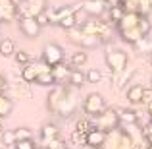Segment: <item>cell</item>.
Returning <instances> with one entry per match:
<instances>
[{"label": "cell", "mask_w": 152, "mask_h": 149, "mask_svg": "<svg viewBox=\"0 0 152 149\" xmlns=\"http://www.w3.org/2000/svg\"><path fill=\"white\" fill-rule=\"evenodd\" d=\"M73 87L69 83H60V85H54L50 89L48 97H46V108L56 116H62V118H67V116L73 114L75 107H77V101H75Z\"/></svg>", "instance_id": "1"}, {"label": "cell", "mask_w": 152, "mask_h": 149, "mask_svg": "<svg viewBox=\"0 0 152 149\" xmlns=\"http://www.w3.org/2000/svg\"><path fill=\"white\" fill-rule=\"evenodd\" d=\"M67 31H69V41L75 43L77 47H81L83 50H87V49H96V47L102 45V39L100 37L85 33L81 27H73V29H67Z\"/></svg>", "instance_id": "2"}, {"label": "cell", "mask_w": 152, "mask_h": 149, "mask_svg": "<svg viewBox=\"0 0 152 149\" xmlns=\"http://www.w3.org/2000/svg\"><path fill=\"white\" fill-rule=\"evenodd\" d=\"M104 60H106L108 68H110L114 74H121V72L127 70L129 56H127V52L121 50V49H110L106 54H104Z\"/></svg>", "instance_id": "3"}, {"label": "cell", "mask_w": 152, "mask_h": 149, "mask_svg": "<svg viewBox=\"0 0 152 149\" xmlns=\"http://www.w3.org/2000/svg\"><path fill=\"white\" fill-rule=\"evenodd\" d=\"M106 110V101L100 93H89L83 99V112L89 118H96Z\"/></svg>", "instance_id": "4"}, {"label": "cell", "mask_w": 152, "mask_h": 149, "mask_svg": "<svg viewBox=\"0 0 152 149\" xmlns=\"http://www.w3.org/2000/svg\"><path fill=\"white\" fill-rule=\"evenodd\" d=\"M85 33H89V35H96V37H100L102 39V43L104 41H110V37H112V29H110V23L108 21H102V19H87L83 25H79Z\"/></svg>", "instance_id": "5"}, {"label": "cell", "mask_w": 152, "mask_h": 149, "mask_svg": "<svg viewBox=\"0 0 152 149\" xmlns=\"http://www.w3.org/2000/svg\"><path fill=\"white\" fill-rule=\"evenodd\" d=\"M46 10V0H21L18 4V18H37Z\"/></svg>", "instance_id": "6"}, {"label": "cell", "mask_w": 152, "mask_h": 149, "mask_svg": "<svg viewBox=\"0 0 152 149\" xmlns=\"http://www.w3.org/2000/svg\"><path fill=\"white\" fill-rule=\"evenodd\" d=\"M41 60L48 68L58 66V64L64 62V49L58 45V43H48V45L45 47V50H42V58Z\"/></svg>", "instance_id": "7"}, {"label": "cell", "mask_w": 152, "mask_h": 149, "mask_svg": "<svg viewBox=\"0 0 152 149\" xmlns=\"http://www.w3.org/2000/svg\"><path fill=\"white\" fill-rule=\"evenodd\" d=\"M46 70H52V68H48L42 60H39V62H27L21 66V79L25 83H35L37 76L41 72H46Z\"/></svg>", "instance_id": "8"}, {"label": "cell", "mask_w": 152, "mask_h": 149, "mask_svg": "<svg viewBox=\"0 0 152 149\" xmlns=\"http://www.w3.org/2000/svg\"><path fill=\"white\" fill-rule=\"evenodd\" d=\"M96 128H100V130H104L108 134V132H112V130H115V128L119 126V118H118V110L115 108H108L106 107V110L102 112L100 116H96Z\"/></svg>", "instance_id": "9"}, {"label": "cell", "mask_w": 152, "mask_h": 149, "mask_svg": "<svg viewBox=\"0 0 152 149\" xmlns=\"http://www.w3.org/2000/svg\"><path fill=\"white\" fill-rule=\"evenodd\" d=\"M81 8V4H69V6H60V8H46V14H48L50 23L58 25L60 19H64L66 16H71Z\"/></svg>", "instance_id": "10"}, {"label": "cell", "mask_w": 152, "mask_h": 149, "mask_svg": "<svg viewBox=\"0 0 152 149\" xmlns=\"http://www.w3.org/2000/svg\"><path fill=\"white\" fill-rule=\"evenodd\" d=\"M18 23H19V31H21L27 39H37L39 35H41L42 27L39 25V21L35 18H18Z\"/></svg>", "instance_id": "11"}, {"label": "cell", "mask_w": 152, "mask_h": 149, "mask_svg": "<svg viewBox=\"0 0 152 149\" xmlns=\"http://www.w3.org/2000/svg\"><path fill=\"white\" fill-rule=\"evenodd\" d=\"M18 18V2L15 0H0V23H8Z\"/></svg>", "instance_id": "12"}, {"label": "cell", "mask_w": 152, "mask_h": 149, "mask_svg": "<svg viewBox=\"0 0 152 149\" xmlns=\"http://www.w3.org/2000/svg\"><path fill=\"white\" fill-rule=\"evenodd\" d=\"M108 6H110V2H102V0H85V2H81L83 10L89 16H94V18H100L104 10H108Z\"/></svg>", "instance_id": "13"}, {"label": "cell", "mask_w": 152, "mask_h": 149, "mask_svg": "<svg viewBox=\"0 0 152 149\" xmlns=\"http://www.w3.org/2000/svg\"><path fill=\"white\" fill-rule=\"evenodd\" d=\"M58 138H60V128L56 126V124H52V122L42 124V128H41V142H42V147H46L50 142H54V139H58Z\"/></svg>", "instance_id": "14"}, {"label": "cell", "mask_w": 152, "mask_h": 149, "mask_svg": "<svg viewBox=\"0 0 152 149\" xmlns=\"http://www.w3.org/2000/svg\"><path fill=\"white\" fill-rule=\"evenodd\" d=\"M104 142H106V132L100 130V128L93 126L89 132H87V145H93L96 149H102Z\"/></svg>", "instance_id": "15"}, {"label": "cell", "mask_w": 152, "mask_h": 149, "mask_svg": "<svg viewBox=\"0 0 152 149\" xmlns=\"http://www.w3.org/2000/svg\"><path fill=\"white\" fill-rule=\"evenodd\" d=\"M52 76H54L56 79V85H60V83H67V78H69V72H71V66L69 64H58V66L52 68Z\"/></svg>", "instance_id": "16"}, {"label": "cell", "mask_w": 152, "mask_h": 149, "mask_svg": "<svg viewBox=\"0 0 152 149\" xmlns=\"http://www.w3.org/2000/svg\"><path fill=\"white\" fill-rule=\"evenodd\" d=\"M142 89L145 87L142 85H139V83H133L131 87H127V91H125V97H127V101H129L131 105H141V101H142Z\"/></svg>", "instance_id": "17"}, {"label": "cell", "mask_w": 152, "mask_h": 149, "mask_svg": "<svg viewBox=\"0 0 152 149\" xmlns=\"http://www.w3.org/2000/svg\"><path fill=\"white\" fill-rule=\"evenodd\" d=\"M67 83L71 87H83L87 83V78H85V72H81L79 68H71L69 72V78H67Z\"/></svg>", "instance_id": "18"}, {"label": "cell", "mask_w": 152, "mask_h": 149, "mask_svg": "<svg viewBox=\"0 0 152 149\" xmlns=\"http://www.w3.org/2000/svg\"><path fill=\"white\" fill-rule=\"evenodd\" d=\"M119 124H137V112L135 108H118Z\"/></svg>", "instance_id": "19"}, {"label": "cell", "mask_w": 152, "mask_h": 149, "mask_svg": "<svg viewBox=\"0 0 152 149\" xmlns=\"http://www.w3.org/2000/svg\"><path fill=\"white\" fill-rule=\"evenodd\" d=\"M123 14H125V10H123L118 2H114V4L108 6V19H110L112 23H118L119 19L123 18Z\"/></svg>", "instance_id": "20"}, {"label": "cell", "mask_w": 152, "mask_h": 149, "mask_svg": "<svg viewBox=\"0 0 152 149\" xmlns=\"http://www.w3.org/2000/svg\"><path fill=\"white\" fill-rule=\"evenodd\" d=\"M35 83H37V85H42V87H54L56 79H54V76H52V72L46 70V72H41V74L37 76Z\"/></svg>", "instance_id": "21"}, {"label": "cell", "mask_w": 152, "mask_h": 149, "mask_svg": "<svg viewBox=\"0 0 152 149\" xmlns=\"http://www.w3.org/2000/svg\"><path fill=\"white\" fill-rule=\"evenodd\" d=\"M87 60H89V54H87L85 50H79V52H73V54L69 56V66L71 68H81L87 64Z\"/></svg>", "instance_id": "22"}, {"label": "cell", "mask_w": 152, "mask_h": 149, "mask_svg": "<svg viewBox=\"0 0 152 149\" xmlns=\"http://www.w3.org/2000/svg\"><path fill=\"white\" fill-rule=\"evenodd\" d=\"M0 54L4 56V58H12V56L15 54V45L12 39H2L0 41Z\"/></svg>", "instance_id": "23"}, {"label": "cell", "mask_w": 152, "mask_h": 149, "mask_svg": "<svg viewBox=\"0 0 152 149\" xmlns=\"http://www.w3.org/2000/svg\"><path fill=\"white\" fill-rule=\"evenodd\" d=\"M12 108H14V105H12V99L8 97V95H0V120L6 118V116L12 112Z\"/></svg>", "instance_id": "24"}, {"label": "cell", "mask_w": 152, "mask_h": 149, "mask_svg": "<svg viewBox=\"0 0 152 149\" xmlns=\"http://www.w3.org/2000/svg\"><path fill=\"white\" fill-rule=\"evenodd\" d=\"M91 128H93V122H91V118H89V116H83V118L75 120L73 132H83V134H87Z\"/></svg>", "instance_id": "25"}, {"label": "cell", "mask_w": 152, "mask_h": 149, "mask_svg": "<svg viewBox=\"0 0 152 149\" xmlns=\"http://www.w3.org/2000/svg\"><path fill=\"white\" fill-rule=\"evenodd\" d=\"M137 27H139V31H141V35H142V37H146V35L150 33V29H152V23H150V19L146 18L145 14H141V18H139V23H137Z\"/></svg>", "instance_id": "26"}, {"label": "cell", "mask_w": 152, "mask_h": 149, "mask_svg": "<svg viewBox=\"0 0 152 149\" xmlns=\"http://www.w3.org/2000/svg\"><path fill=\"white\" fill-rule=\"evenodd\" d=\"M8 91L12 93V97H29V89H27V83L23 82V85H12L8 87Z\"/></svg>", "instance_id": "27"}, {"label": "cell", "mask_w": 152, "mask_h": 149, "mask_svg": "<svg viewBox=\"0 0 152 149\" xmlns=\"http://www.w3.org/2000/svg\"><path fill=\"white\" fill-rule=\"evenodd\" d=\"M14 136H15V142H23V139H31L33 138V132H31L29 128H15Z\"/></svg>", "instance_id": "28"}, {"label": "cell", "mask_w": 152, "mask_h": 149, "mask_svg": "<svg viewBox=\"0 0 152 149\" xmlns=\"http://www.w3.org/2000/svg\"><path fill=\"white\" fill-rule=\"evenodd\" d=\"M85 78H87V82H89V83H100V79H102V72H100V70H96V68H91V70L85 74Z\"/></svg>", "instance_id": "29"}, {"label": "cell", "mask_w": 152, "mask_h": 149, "mask_svg": "<svg viewBox=\"0 0 152 149\" xmlns=\"http://www.w3.org/2000/svg\"><path fill=\"white\" fill-rule=\"evenodd\" d=\"M58 25L62 27V29H73V27H77V21H75V16H66L64 19H60Z\"/></svg>", "instance_id": "30"}, {"label": "cell", "mask_w": 152, "mask_h": 149, "mask_svg": "<svg viewBox=\"0 0 152 149\" xmlns=\"http://www.w3.org/2000/svg\"><path fill=\"white\" fill-rule=\"evenodd\" d=\"M135 47H137L141 52H152V41H148V37H142V39H139L137 43H135Z\"/></svg>", "instance_id": "31"}, {"label": "cell", "mask_w": 152, "mask_h": 149, "mask_svg": "<svg viewBox=\"0 0 152 149\" xmlns=\"http://www.w3.org/2000/svg\"><path fill=\"white\" fill-rule=\"evenodd\" d=\"M2 145H6V147H12V145H15V136H14V130H4V134H2Z\"/></svg>", "instance_id": "32"}, {"label": "cell", "mask_w": 152, "mask_h": 149, "mask_svg": "<svg viewBox=\"0 0 152 149\" xmlns=\"http://www.w3.org/2000/svg\"><path fill=\"white\" fill-rule=\"evenodd\" d=\"M14 58H15V62H18L19 66H23V64L31 62V56H29V52H27V50H15Z\"/></svg>", "instance_id": "33"}, {"label": "cell", "mask_w": 152, "mask_h": 149, "mask_svg": "<svg viewBox=\"0 0 152 149\" xmlns=\"http://www.w3.org/2000/svg\"><path fill=\"white\" fill-rule=\"evenodd\" d=\"M14 149H37V143L33 142V138L31 139H23V142H15Z\"/></svg>", "instance_id": "34"}, {"label": "cell", "mask_w": 152, "mask_h": 149, "mask_svg": "<svg viewBox=\"0 0 152 149\" xmlns=\"http://www.w3.org/2000/svg\"><path fill=\"white\" fill-rule=\"evenodd\" d=\"M42 149H67V143L64 142V139H54V142H50L46 147H42Z\"/></svg>", "instance_id": "35"}, {"label": "cell", "mask_w": 152, "mask_h": 149, "mask_svg": "<svg viewBox=\"0 0 152 149\" xmlns=\"http://www.w3.org/2000/svg\"><path fill=\"white\" fill-rule=\"evenodd\" d=\"M71 139H73L75 143H79V145H85L87 143V134H83V132H73Z\"/></svg>", "instance_id": "36"}, {"label": "cell", "mask_w": 152, "mask_h": 149, "mask_svg": "<svg viewBox=\"0 0 152 149\" xmlns=\"http://www.w3.org/2000/svg\"><path fill=\"white\" fill-rule=\"evenodd\" d=\"M148 103H152V87H145L142 89V101H141V105H148Z\"/></svg>", "instance_id": "37"}, {"label": "cell", "mask_w": 152, "mask_h": 149, "mask_svg": "<svg viewBox=\"0 0 152 149\" xmlns=\"http://www.w3.org/2000/svg\"><path fill=\"white\" fill-rule=\"evenodd\" d=\"M35 19L39 21V25H41V27H46V25H50V19H48V14H46V10H45V12H41V14H39Z\"/></svg>", "instance_id": "38"}, {"label": "cell", "mask_w": 152, "mask_h": 149, "mask_svg": "<svg viewBox=\"0 0 152 149\" xmlns=\"http://www.w3.org/2000/svg\"><path fill=\"white\" fill-rule=\"evenodd\" d=\"M8 82H6V78H4L2 74H0V95H6L8 93Z\"/></svg>", "instance_id": "39"}, {"label": "cell", "mask_w": 152, "mask_h": 149, "mask_svg": "<svg viewBox=\"0 0 152 149\" xmlns=\"http://www.w3.org/2000/svg\"><path fill=\"white\" fill-rule=\"evenodd\" d=\"M146 112H148V114H152V103L146 105Z\"/></svg>", "instance_id": "40"}, {"label": "cell", "mask_w": 152, "mask_h": 149, "mask_svg": "<svg viewBox=\"0 0 152 149\" xmlns=\"http://www.w3.org/2000/svg\"><path fill=\"white\" fill-rule=\"evenodd\" d=\"M2 134H4V124H2V120H0V138H2Z\"/></svg>", "instance_id": "41"}, {"label": "cell", "mask_w": 152, "mask_h": 149, "mask_svg": "<svg viewBox=\"0 0 152 149\" xmlns=\"http://www.w3.org/2000/svg\"><path fill=\"white\" fill-rule=\"evenodd\" d=\"M81 149H96V147H93V145H87V143H85V145H81Z\"/></svg>", "instance_id": "42"}, {"label": "cell", "mask_w": 152, "mask_h": 149, "mask_svg": "<svg viewBox=\"0 0 152 149\" xmlns=\"http://www.w3.org/2000/svg\"><path fill=\"white\" fill-rule=\"evenodd\" d=\"M148 124L152 126V114H148Z\"/></svg>", "instance_id": "43"}, {"label": "cell", "mask_w": 152, "mask_h": 149, "mask_svg": "<svg viewBox=\"0 0 152 149\" xmlns=\"http://www.w3.org/2000/svg\"><path fill=\"white\" fill-rule=\"evenodd\" d=\"M148 60H150V64H152V52H148Z\"/></svg>", "instance_id": "44"}, {"label": "cell", "mask_w": 152, "mask_h": 149, "mask_svg": "<svg viewBox=\"0 0 152 149\" xmlns=\"http://www.w3.org/2000/svg\"><path fill=\"white\" fill-rule=\"evenodd\" d=\"M102 2H112V0H102Z\"/></svg>", "instance_id": "45"}, {"label": "cell", "mask_w": 152, "mask_h": 149, "mask_svg": "<svg viewBox=\"0 0 152 149\" xmlns=\"http://www.w3.org/2000/svg\"><path fill=\"white\" fill-rule=\"evenodd\" d=\"M148 145H150V147H152V142H150V143H148Z\"/></svg>", "instance_id": "46"}, {"label": "cell", "mask_w": 152, "mask_h": 149, "mask_svg": "<svg viewBox=\"0 0 152 149\" xmlns=\"http://www.w3.org/2000/svg\"><path fill=\"white\" fill-rule=\"evenodd\" d=\"M148 149H152V147H148Z\"/></svg>", "instance_id": "47"}, {"label": "cell", "mask_w": 152, "mask_h": 149, "mask_svg": "<svg viewBox=\"0 0 152 149\" xmlns=\"http://www.w3.org/2000/svg\"><path fill=\"white\" fill-rule=\"evenodd\" d=\"M150 83H152V82H150ZM150 87H152V85H150Z\"/></svg>", "instance_id": "48"}]
</instances>
